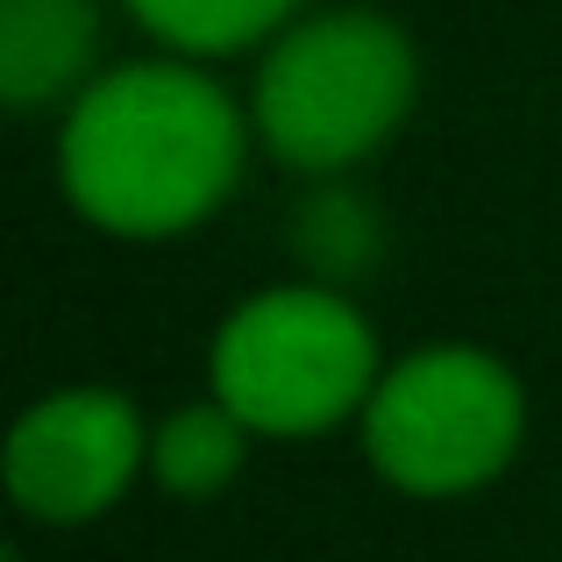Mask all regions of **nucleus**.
<instances>
[{
    "label": "nucleus",
    "instance_id": "f257e3e1",
    "mask_svg": "<svg viewBox=\"0 0 562 562\" xmlns=\"http://www.w3.org/2000/svg\"><path fill=\"white\" fill-rule=\"evenodd\" d=\"M243 165L235 108L179 65H128L100 79L65 122V186L114 235L192 228Z\"/></svg>",
    "mask_w": 562,
    "mask_h": 562
},
{
    "label": "nucleus",
    "instance_id": "f03ea898",
    "mask_svg": "<svg viewBox=\"0 0 562 562\" xmlns=\"http://www.w3.org/2000/svg\"><path fill=\"white\" fill-rule=\"evenodd\" d=\"M413 100V50L378 14L292 29L257 79V122L278 157L328 171L363 157Z\"/></svg>",
    "mask_w": 562,
    "mask_h": 562
},
{
    "label": "nucleus",
    "instance_id": "7ed1b4c3",
    "mask_svg": "<svg viewBox=\"0 0 562 562\" xmlns=\"http://www.w3.org/2000/svg\"><path fill=\"white\" fill-rule=\"evenodd\" d=\"M371 328L335 292H263L221 328L214 392L263 435H314L378 392Z\"/></svg>",
    "mask_w": 562,
    "mask_h": 562
},
{
    "label": "nucleus",
    "instance_id": "20e7f679",
    "mask_svg": "<svg viewBox=\"0 0 562 562\" xmlns=\"http://www.w3.org/2000/svg\"><path fill=\"white\" fill-rule=\"evenodd\" d=\"M363 435L406 492H470L520 449V384L477 349H427L371 392Z\"/></svg>",
    "mask_w": 562,
    "mask_h": 562
},
{
    "label": "nucleus",
    "instance_id": "39448f33",
    "mask_svg": "<svg viewBox=\"0 0 562 562\" xmlns=\"http://www.w3.org/2000/svg\"><path fill=\"white\" fill-rule=\"evenodd\" d=\"M143 463V427L114 392H57L14 427L8 484L36 520H93Z\"/></svg>",
    "mask_w": 562,
    "mask_h": 562
},
{
    "label": "nucleus",
    "instance_id": "423d86ee",
    "mask_svg": "<svg viewBox=\"0 0 562 562\" xmlns=\"http://www.w3.org/2000/svg\"><path fill=\"white\" fill-rule=\"evenodd\" d=\"M93 50V0H0V93L36 108Z\"/></svg>",
    "mask_w": 562,
    "mask_h": 562
},
{
    "label": "nucleus",
    "instance_id": "0eeeda50",
    "mask_svg": "<svg viewBox=\"0 0 562 562\" xmlns=\"http://www.w3.org/2000/svg\"><path fill=\"white\" fill-rule=\"evenodd\" d=\"M150 456H157V477H165L171 492H186V498L214 492V484H228L235 463H243V413L235 406H192L157 435Z\"/></svg>",
    "mask_w": 562,
    "mask_h": 562
},
{
    "label": "nucleus",
    "instance_id": "6e6552de",
    "mask_svg": "<svg viewBox=\"0 0 562 562\" xmlns=\"http://www.w3.org/2000/svg\"><path fill=\"white\" fill-rule=\"evenodd\" d=\"M128 8L165 43H186V50H235V43H257L292 0H128Z\"/></svg>",
    "mask_w": 562,
    "mask_h": 562
}]
</instances>
